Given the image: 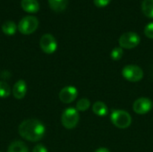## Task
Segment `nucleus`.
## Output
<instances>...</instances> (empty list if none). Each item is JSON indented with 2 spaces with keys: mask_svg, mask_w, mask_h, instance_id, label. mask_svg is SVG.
Instances as JSON below:
<instances>
[{
  "mask_svg": "<svg viewBox=\"0 0 153 152\" xmlns=\"http://www.w3.org/2000/svg\"><path fill=\"white\" fill-rule=\"evenodd\" d=\"M22 8L30 13H35L39 10V4L37 0H22Z\"/></svg>",
  "mask_w": 153,
  "mask_h": 152,
  "instance_id": "obj_11",
  "label": "nucleus"
},
{
  "mask_svg": "<svg viewBox=\"0 0 153 152\" xmlns=\"http://www.w3.org/2000/svg\"><path fill=\"white\" fill-rule=\"evenodd\" d=\"M142 10L146 16L153 18V0H143L142 3Z\"/></svg>",
  "mask_w": 153,
  "mask_h": 152,
  "instance_id": "obj_16",
  "label": "nucleus"
},
{
  "mask_svg": "<svg viewBox=\"0 0 153 152\" xmlns=\"http://www.w3.org/2000/svg\"><path fill=\"white\" fill-rule=\"evenodd\" d=\"M19 134L29 142H39L45 134V125L38 119H26L18 127Z\"/></svg>",
  "mask_w": 153,
  "mask_h": 152,
  "instance_id": "obj_1",
  "label": "nucleus"
},
{
  "mask_svg": "<svg viewBox=\"0 0 153 152\" xmlns=\"http://www.w3.org/2000/svg\"><path fill=\"white\" fill-rule=\"evenodd\" d=\"M7 152H29V150L24 142L21 141H14L8 147Z\"/></svg>",
  "mask_w": 153,
  "mask_h": 152,
  "instance_id": "obj_14",
  "label": "nucleus"
},
{
  "mask_svg": "<svg viewBox=\"0 0 153 152\" xmlns=\"http://www.w3.org/2000/svg\"><path fill=\"white\" fill-rule=\"evenodd\" d=\"M11 94V88L4 81H0V98H7Z\"/></svg>",
  "mask_w": 153,
  "mask_h": 152,
  "instance_id": "obj_17",
  "label": "nucleus"
},
{
  "mask_svg": "<svg viewBox=\"0 0 153 152\" xmlns=\"http://www.w3.org/2000/svg\"><path fill=\"white\" fill-rule=\"evenodd\" d=\"M90 100L88 99H81L76 104V109L78 111H86L90 108Z\"/></svg>",
  "mask_w": 153,
  "mask_h": 152,
  "instance_id": "obj_18",
  "label": "nucleus"
},
{
  "mask_svg": "<svg viewBox=\"0 0 153 152\" xmlns=\"http://www.w3.org/2000/svg\"><path fill=\"white\" fill-rule=\"evenodd\" d=\"M13 95L16 99H22L25 97L27 92V84L23 80L17 81L13 88Z\"/></svg>",
  "mask_w": 153,
  "mask_h": 152,
  "instance_id": "obj_10",
  "label": "nucleus"
},
{
  "mask_svg": "<svg viewBox=\"0 0 153 152\" xmlns=\"http://www.w3.org/2000/svg\"><path fill=\"white\" fill-rule=\"evenodd\" d=\"M80 116L78 110L74 108H66L61 116V122L65 128L66 129H73L74 128L78 122H79Z\"/></svg>",
  "mask_w": 153,
  "mask_h": 152,
  "instance_id": "obj_4",
  "label": "nucleus"
},
{
  "mask_svg": "<svg viewBox=\"0 0 153 152\" xmlns=\"http://www.w3.org/2000/svg\"><path fill=\"white\" fill-rule=\"evenodd\" d=\"M39 46L44 53L53 54L57 48V42L53 35L47 33L40 38Z\"/></svg>",
  "mask_w": 153,
  "mask_h": 152,
  "instance_id": "obj_7",
  "label": "nucleus"
},
{
  "mask_svg": "<svg viewBox=\"0 0 153 152\" xmlns=\"http://www.w3.org/2000/svg\"><path fill=\"white\" fill-rule=\"evenodd\" d=\"M39 27V21L35 16L28 15L23 17L18 23V30L23 35H30L33 33Z\"/></svg>",
  "mask_w": 153,
  "mask_h": 152,
  "instance_id": "obj_3",
  "label": "nucleus"
},
{
  "mask_svg": "<svg viewBox=\"0 0 153 152\" xmlns=\"http://www.w3.org/2000/svg\"><path fill=\"white\" fill-rule=\"evenodd\" d=\"M0 152H2V151H0Z\"/></svg>",
  "mask_w": 153,
  "mask_h": 152,
  "instance_id": "obj_24",
  "label": "nucleus"
},
{
  "mask_svg": "<svg viewBox=\"0 0 153 152\" xmlns=\"http://www.w3.org/2000/svg\"><path fill=\"white\" fill-rule=\"evenodd\" d=\"M123 54H124V51H123V48L121 47H116L115 48H113V50L111 51V54H110V56L113 60L115 61H117L119 59H121V57L123 56Z\"/></svg>",
  "mask_w": 153,
  "mask_h": 152,
  "instance_id": "obj_19",
  "label": "nucleus"
},
{
  "mask_svg": "<svg viewBox=\"0 0 153 152\" xmlns=\"http://www.w3.org/2000/svg\"><path fill=\"white\" fill-rule=\"evenodd\" d=\"M111 122L119 129H126L132 124V117L129 113L124 110H114L110 116Z\"/></svg>",
  "mask_w": 153,
  "mask_h": 152,
  "instance_id": "obj_2",
  "label": "nucleus"
},
{
  "mask_svg": "<svg viewBox=\"0 0 153 152\" xmlns=\"http://www.w3.org/2000/svg\"><path fill=\"white\" fill-rule=\"evenodd\" d=\"M17 25L13 22V21H6L3 23L2 25V30L5 35L12 36L15 34L17 30Z\"/></svg>",
  "mask_w": 153,
  "mask_h": 152,
  "instance_id": "obj_15",
  "label": "nucleus"
},
{
  "mask_svg": "<svg viewBox=\"0 0 153 152\" xmlns=\"http://www.w3.org/2000/svg\"><path fill=\"white\" fill-rule=\"evenodd\" d=\"M122 74L125 79L129 82H136L143 79V69L135 65H128L125 66L122 70Z\"/></svg>",
  "mask_w": 153,
  "mask_h": 152,
  "instance_id": "obj_5",
  "label": "nucleus"
},
{
  "mask_svg": "<svg viewBox=\"0 0 153 152\" xmlns=\"http://www.w3.org/2000/svg\"><path fill=\"white\" fill-rule=\"evenodd\" d=\"M92 111L95 115L99 116H105L108 114V109L105 103H103L102 101H97L92 106Z\"/></svg>",
  "mask_w": 153,
  "mask_h": 152,
  "instance_id": "obj_12",
  "label": "nucleus"
},
{
  "mask_svg": "<svg viewBox=\"0 0 153 152\" xmlns=\"http://www.w3.org/2000/svg\"><path fill=\"white\" fill-rule=\"evenodd\" d=\"M95 152H110L108 149H106V148H100V149H98L97 151H95Z\"/></svg>",
  "mask_w": 153,
  "mask_h": 152,
  "instance_id": "obj_23",
  "label": "nucleus"
},
{
  "mask_svg": "<svg viewBox=\"0 0 153 152\" xmlns=\"http://www.w3.org/2000/svg\"><path fill=\"white\" fill-rule=\"evenodd\" d=\"M140 36L134 31H128L123 33L119 38V45L122 48H134L140 43Z\"/></svg>",
  "mask_w": 153,
  "mask_h": 152,
  "instance_id": "obj_6",
  "label": "nucleus"
},
{
  "mask_svg": "<svg viewBox=\"0 0 153 152\" xmlns=\"http://www.w3.org/2000/svg\"><path fill=\"white\" fill-rule=\"evenodd\" d=\"M110 1H111V0H93L94 4H95L97 6H100V7L106 6L107 4H108V3H109Z\"/></svg>",
  "mask_w": 153,
  "mask_h": 152,
  "instance_id": "obj_22",
  "label": "nucleus"
},
{
  "mask_svg": "<svg viewBox=\"0 0 153 152\" xmlns=\"http://www.w3.org/2000/svg\"><path fill=\"white\" fill-rule=\"evenodd\" d=\"M32 152H48V150H47V148H46L44 145H42V144H38V145H36V146L33 148Z\"/></svg>",
  "mask_w": 153,
  "mask_h": 152,
  "instance_id": "obj_21",
  "label": "nucleus"
},
{
  "mask_svg": "<svg viewBox=\"0 0 153 152\" xmlns=\"http://www.w3.org/2000/svg\"><path fill=\"white\" fill-rule=\"evenodd\" d=\"M144 34L150 38V39H153V22L148 23L145 28H144Z\"/></svg>",
  "mask_w": 153,
  "mask_h": 152,
  "instance_id": "obj_20",
  "label": "nucleus"
},
{
  "mask_svg": "<svg viewBox=\"0 0 153 152\" xmlns=\"http://www.w3.org/2000/svg\"><path fill=\"white\" fill-rule=\"evenodd\" d=\"M68 4V0H48V4L50 8L55 12L64 11Z\"/></svg>",
  "mask_w": 153,
  "mask_h": 152,
  "instance_id": "obj_13",
  "label": "nucleus"
},
{
  "mask_svg": "<svg viewBox=\"0 0 153 152\" xmlns=\"http://www.w3.org/2000/svg\"><path fill=\"white\" fill-rule=\"evenodd\" d=\"M152 108V102L148 98H140L136 99L133 105L134 111L139 115H144L148 113Z\"/></svg>",
  "mask_w": 153,
  "mask_h": 152,
  "instance_id": "obj_8",
  "label": "nucleus"
},
{
  "mask_svg": "<svg viewBox=\"0 0 153 152\" xmlns=\"http://www.w3.org/2000/svg\"><path fill=\"white\" fill-rule=\"evenodd\" d=\"M78 95V90L74 86H66L59 92V99L65 104L73 102Z\"/></svg>",
  "mask_w": 153,
  "mask_h": 152,
  "instance_id": "obj_9",
  "label": "nucleus"
}]
</instances>
